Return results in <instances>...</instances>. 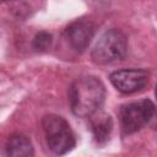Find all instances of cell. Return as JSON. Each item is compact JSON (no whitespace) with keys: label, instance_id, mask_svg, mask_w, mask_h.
<instances>
[{"label":"cell","instance_id":"obj_1","mask_svg":"<svg viewBox=\"0 0 157 157\" xmlns=\"http://www.w3.org/2000/svg\"><path fill=\"white\" fill-rule=\"evenodd\" d=\"M105 98V88L94 76L76 78L69 88V102L72 113L80 118H90L99 110Z\"/></svg>","mask_w":157,"mask_h":157},{"label":"cell","instance_id":"obj_2","mask_svg":"<svg viewBox=\"0 0 157 157\" xmlns=\"http://www.w3.org/2000/svg\"><path fill=\"white\" fill-rule=\"evenodd\" d=\"M47 145L55 155H64L75 147V135L67 121L55 114L45 115L42 119Z\"/></svg>","mask_w":157,"mask_h":157},{"label":"cell","instance_id":"obj_3","mask_svg":"<svg viewBox=\"0 0 157 157\" xmlns=\"http://www.w3.org/2000/svg\"><path fill=\"white\" fill-rule=\"evenodd\" d=\"M128 50V39L119 29L105 31L91 52V59L98 65L110 64L125 56Z\"/></svg>","mask_w":157,"mask_h":157},{"label":"cell","instance_id":"obj_4","mask_svg":"<svg viewBox=\"0 0 157 157\" xmlns=\"http://www.w3.org/2000/svg\"><path fill=\"white\" fill-rule=\"evenodd\" d=\"M155 105L150 99H141L121 105L120 124L124 134H134L142 129L153 117Z\"/></svg>","mask_w":157,"mask_h":157},{"label":"cell","instance_id":"obj_5","mask_svg":"<svg viewBox=\"0 0 157 157\" xmlns=\"http://www.w3.org/2000/svg\"><path fill=\"white\" fill-rule=\"evenodd\" d=\"M148 72L142 69H121L110 74L112 85L121 93H135L142 90L148 82Z\"/></svg>","mask_w":157,"mask_h":157},{"label":"cell","instance_id":"obj_6","mask_svg":"<svg viewBox=\"0 0 157 157\" xmlns=\"http://www.w3.org/2000/svg\"><path fill=\"white\" fill-rule=\"evenodd\" d=\"M96 27L91 21L77 20L65 29V37L76 52H83L94 36Z\"/></svg>","mask_w":157,"mask_h":157},{"label":"cell","instance_id":"obj_7","mask_svg":"<svg viewBox=\"0 0 157 157\" xmlns=\"http://www.w3.org/2000/svg\"><path fill=\"white\" fill-rule=\"evenodd\" d=\"M7 157H33L34 148L31 140L23 134H12L5 144Z\"/></svg>","mask_w":157,"mask_h":157},{"label":"cell","instance_id":"obj_8","mask_svg":"<svg viewBox=\"0 0 157 157\" xmlns=\"http://www.w3.org/2000/svg\"><path fill=\"white\" fill-rule=\"evenodd\" d=\"M90 126L94 140L98 144H103L110 136L113 129V120L109 114L98 110L90 117Z\"/></svg>","mask_w":157,"mask_h":157},{"label":"cell","instance_id":"obj_9","mask_svg":"<svg viewBox=\"0 0 157 157\" xmlns=\"http://www.w3.org/2000/svg\"><path fill=\"white\" fill-rule=\"evenodd\" d=\"M52 42H53L52 34L49 32L42 31V32H38L34 36V38L32 40V47L37 52H45V50H48L50 48Z\"/></svg>","mask_w":157,"mask_h":157},{"label":"cell","instance_id":"obj_10","mask_svg":"<svg viewBox=\"0 0 157 157\" xmlns=\"http://www.w3.org/2000/svg\"><path fill=\"white\" fill-rule=\"evenodd\" d=\"M156 97H157V83H156Z\"/></svg>","mask_w":157,"mask_h":157}]
</instances>
